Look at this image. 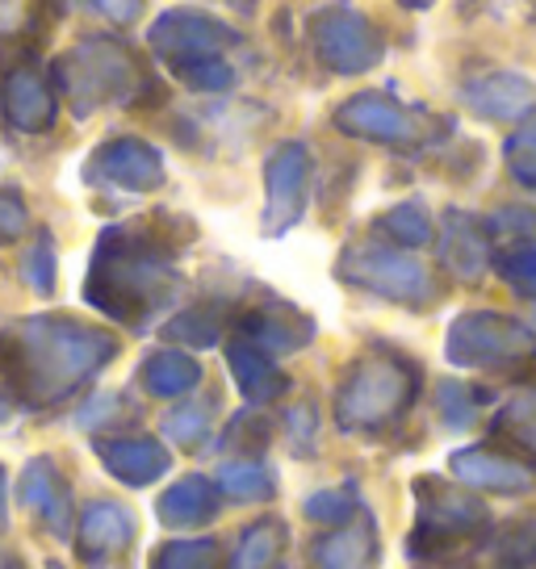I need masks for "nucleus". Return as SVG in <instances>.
Wrapping results in <instances>:
<instances>
[{
	"mask_svg": "<svg viewBox=\"0 0 536 569\" xmlns=\"http://www.w3.org/2000/svg\"><path fill=\"white\" fill-rule=\"evenodd\" d=\"M109 356H113V339L72 319H30L0 339L9 386L34 407L68 398Z\"/></svg>",
	"mask_w": 536,
	"mask_h": 569,
	"instance_id": "1",
	"label": "nucleus"
},
{
	"mask_svg": "<svg viewBox=\"0 0 536 569\" xmlns=\"http://www.w3.org/2000/svg\"><path fill=\"white\" fill-rule=\"evenodd\" d=\"M172 284H177V277L168 268V251L151 231L118 227L101 239L89 272V298L106 315L139 322L143 315L168 302Z\"/></svg>",
	"mask_w": 536,
	"mask_h": 569,
	"instance_id": "2",
	"label": "nucleus"
},
{
	"mask_svg": "<svg viewBox=\"0 0 536 569\" xmlns=\"http://www.w3.org/2000/svg\"><path fill=\"white\" fill-rule=\"evenodd\" d=\"M415 398V373L403 360L369 356L357 369H348L336 398V419L344 431H374L394 423Z\"/></svg>",
	"mask_w": 536,
	"mask_h": 569,
	"instance_id": "3",
	"label": "nucleus"
},
{
	"mask_svg": "<svg viewBox=\"0 0 536 569\" xmlns=\"http://www.w3.org/2000/svg\"><path fill=\"white\" fill-rule=\"evenodd\" d=\"M486 523H490V511H486L483 498L461 495V490L445 486L440 478L415 481L411 549H419V552L448 549V545H457V540H469V536L486 532Z\"/></svg>",
	"mask_w": 536,
	"mask_h": 569,
	"instance_id": "4",
	"label": "nucleus"
},
{
	"mask_svg": "<svg viewBox=\"0 0 536 569\" xmlns=\"http://www.w3.org/2000/svg\"><path fill=\"white\" fill-rule=\"evenodd\" d=\"M536 352L533 336L503 315H465L448 331V360L465 369H519Z\"/></svg>",
	"mask_w": 536,
	"mask_h": 569,
	"instance_id": "5",
	"label": "nucleus"
},
{
	"mask_svg": "<svg viewBox=\"0 0 536 569\" xmlns=\"http://www.w3.org/2000/svg\"><path fill=\"white\" fill-rule=\"evenodd\" d=\"M344 277H353L357 284H369V289L386 293L394 302H428L431 298V277L424 272V264L386 248L348 251Z\"/></svg>",
	"mask_w": 536,
	"mask_h": 569,
	"instance_id": "6",
	"label": "nucleus"
},
{
	"mask_svg": "<svg viewBox=\"0 0 536 569\" xmlns=\"http://www.w3.org/2000/svg\"><path fill=\"white\" fill-rule=\"evenodd\" d=\"M18 502L30 511V516L42 523V532L51 536H68L72 532V486L68 478L59 473V465L47 461V457H38L21 469L18 478Z\"/></svg>",
	"mask_w": 536,
	"mask_h": 569,
	"instance_id": "7",
	"label": "nucleus"
},
{
	"mask_svg": "<svg viewBox=\"0 0 536 569\" xmlns=\"http://www.w3.org/2000/svg\"><path fill=\"white\" fill-rule=\"evenodd\" d=\"M76 528H80L76 532V549L97 569L118 561L135 545V516L126 507H118V502H89Z\"/></svg>",
	"mask_w": 536,
	"mask_h": 569,
	"instance_id": "8",
	"label": "nucleus"
},
{
	"mask_svg": "<svg viewBox=\"0 0 536 569\" xmlns=\"http://www.w3.org/2000/svg\"><path fill=\"white\" fill-rule=\"evenodd\" d=\"M306 180H310V160L302 147H281L268 160V231H286L298 222L306 206Z\"/></svg>",
	"mask_w": 536,
	"mask_h": 569,
	"instance_id": "9",
	"label": "nucleus"
},
{
	"mask_svg": "<svg viewBox=\"0 0 536 569\" xmlns=\"http://www.w3.org/2000/svg\"><path fill=\"white\" fill-rule=\"evenodd\" d=\"M448 469L453 478H461L465 486L474 490H490V495H524L533 490L536 473L524 461H512V457H499L490 448H461L448 457Z\"/></svg>",
	"mask_w": 536,
	"mask_h": 569,
	"instance_id": "10",
	"label": "nucleus"
},
{
	"mask_svg": "<svg viewBox=\"0 0 536 569\" xmlns=\"http://www.w3.org/2000/svg\"><path fill=\"white\" fill-rule=\"evenodd\" d=\"M315 561L322 569H374L377 566V528L357 507V516L336 523L315 540Z\"/></svg>",
	"mask_w": 536,
	"mask_h": 569,
	"instance_id": "11",
	"label": "nucleus"
},
{
	"mask_svg": "<svg viewBox=\"0 0 536 569\" xmlns=\"http://www.w3.org/2000/svg\"><path fill=\"white\" fill-rule=\"evenodd\" d=\"M92 177H106L122 189H156L163 177L160 156L135 139L109 142L92 156Z\"/></svg>",
	"mask_w": 536,
	"mask_h": 569,
	"instance_id": "12",
	"label": "nucleus"
},
{
	"mask_svg": "<svg viewBox=\"0 0 536 569\" xmlns=\"http://www.w3.org/2000/svg\"><path fill=\"white\" fill-rule=\"evenodd\" d=\"M106 469L126 486H147L168 473V452L147 436H122V440H101L97 445Z\"/></svg>",
	"mask_w": 536,
	"mask_h": 569,
	"instance_id": "13",
	"label": "nucleus"
},
{
	"mask_svg": "<svg viewBox=\"0 0 536 569\" xmlns=\"http://www.w3.org/2000/svg\"><path fill=\"white\" fill-rule=\"evenodd\" d=\"M218 516V486L210 478H180L160 495V519L168 528H206Z\"/></svg>",
	"mask_w": 536,
	"mask_h": 569,
	"instance_id": "14",
	"label": "nucleus"
},
{
	"mask_svg": "<svg viewBox=\"0 0 536 569\" xmlns=\"http://www.w3.org/2000/svg\"><path fill=\"white\" fill-rule=\"evenodd\" d=\"M340 126L344 130H353V134H365V139H377V142L415 139L411 118H407L398 106H390V101H381V97L348 101V109L340 113Z\"/></svg>",
	"mask_w": 536,
	"mask_h": 569,
	"instance_id": "15",
	"label": "nucleus"
},
{
	"mask_svg": "<svg viewBox=\"0 0 536 569\" xmlns=\"http://www.w3.org/2000/svg\"><path fill=\"white\" fill-rule=\"evenodd\" d=\"M231 373L251 402H268L286 390V377L277 373V365L256 343H231Z\"/></svg>",
	"mask_w": 536,
	"mask_h": 569,
	"instance_id": "16",
	"label": "nucleus"
},
{
	"mask_svg": "<svg viewBox=\"0 0 536 569\" xmlns=\"http://www.w3.org/2000/svg\"><path fill=\"white\" fill-rule=\"evenodd\" d=\"M281 552H286V523L281 519H260L239 536L231 569H277Z\"/></svg>",
	"mask_w": 536,
	"mask_h": 569,
	"instance_id": "17",
	"label": "nucleus"
},
{
	"mask_svg": "<svg viewBox=\"0 0 536 569\" xmlns=\"http://www.w3.org/2000/svg\"><path fill=\"white\" fill-rule=\"evenodd\" d=\"M218 490L235 502H265V498L277 495V478H272V469L265 461H231L218 469Z\"/></svg>",
	"mask_w": 536,
	"mask_h": 569,
	"instance_id": "18",
	"label": "nucleus"
},
{
	"mask_svg": "<svg viewBox=\"0 0 536 569\" xmlns=\"http://www.w3.org/2000/svg\"><path fill=\"white\" fill-rule=\"evenodd\" d=\"M143 381L151 393L177 398V393L193 390L197 381H201V369H197V360H189L185 352H156L151 360H147Z\"/></svg>",
	"mask_w": 536,
	"mask_h": 569,
	"instance_id": "19",
	"label": "nucleus"
},
{
	"mask_svg": "<svg viewBox=\"0 0 536 569\" xmlns=\"http://www.w3.org/2000/svg\"><path fill=\"white\" fill-rule=\"evenodd\" d=\"M445 256H448V264L457 268L461 277H478V268L486 264V243L478 239V227H474L469 218H461V213L448 222Z\"/></svg>",
	"mask_w": 536,
	"mask_h": 569,
	"instance_id": "20",
	"label": "nucleus"
},
{
	"mask_svg": "<svg viewBox=\"0 0 536 569\" xmlns=\"http://www.w3.org/2000/svg\"><path fill=\"white\" fill-rule=\"evenodd\" d=\"M147 569H218V549L215 540H168L151 552Z\"/></svg>",
	"mask_w": 536,
	"mask_h": 569,
	"instance_id": "21",
	"label": "nucleus"
},
{
	"mask_svg": "<svg viewBox=\"0 0 536 569\" xmlns=\"http://www.w3.org/2000/svg\"><path fill=\"white\" fill-rule=\"evenodd\" d=\"M9 113H13L18 126H26V130H42V126L51 122V97H47V89H42L38 80L18 76L13 89H9Z\"/></svg>",
	"mask_w": 536,
	"mask_h": 569,
	"instance_id": "22",
	"label": "nucleus"
},
{
	"mask_svg": "<svg viewBox=\"0 0 536 569\" xmlns=\"http://www.w3.org/2000/svg\"><path fill=\"white\" fill-rule=\"evenodd\" d=\"M248 331L256 343H268V348H302L306 339H310V322H294L289 327V310H265V315H251L248 319Z\"/></svg>",
	"mask_w": 536,
	"mask_h": 569,
	"instance_id": "23",
	"label": "nucleus"
},
{
	"mask_svg": "<svg viewBox=\"0 0 536 569\" xmlns=\"http://www.w3.org/2000/svg\"><path fill=\"white\" fill-rule=\"evenodd\" d=\"M495 431L516 448H524L528 457H536V393H528V398H519V402L503 410L495 419Z\"/></svg>",
	"mask_w": 536,
	"mask_h": 569,
	"instance_id": "24",
	"label": "nucleus"
},
{
	"mask_svg": "<svg viewBox=\"0 0 536 569\" xmlns=\"http://www.w3.org/2000/svg\"><path fill=\"white\" fill-rule=\"evenodd\" d=\"M163 431L185 448L201 445L206 431H210V407H206V402H189V407L172 410V415L163 419Z\"/></svg>",
	"mask_w": 536,
	"mask_h": 569,
	"instance_id": "25",
	"label": "nucleus"
},
{
	"mask_svg": "<svg viewBox=\"0 0 536 569\" xmlns=\"http://www.w3.org/2000/svg\"><path fill=\"white\" fill-rule=\"evenodd\" d=\"M302 511H306V519H315V523H322V528H336V523L357 516V498L340 495V490H319V495L306 498Z\"/></svg>",
	"mask_w": 536,
	"mask_h": 569,
	"instance_id": "26",
	"label": "nucleus"
},
{
	"mask_svg": "<svg viewBox=\"0 0 536 569\" xmlns=\"http://www.w3.org/2000/svg\"><path fill=\"white\" fill-rule=\"evenodd\" d=\"M386 231H390L394 243H407V248H415V243H428V213L419 210V206H398V210L386 213V222H381Z\"/></svg>",
	"mask_w": 536,
	"mask_h": 569,
	"instance_id": "27",
	"label": "nucleus"
},
{
	"mask_svg": "<svg viewBox=\"0 0 536 569\" xmlns=\"http://www.w3.org/2000/svg\"><path fill=\"white\" fill-rule=\"evenodd\" d=\"M503 277L516 284L519 293H528V298H536V248L533 243H524V248H516L507 260H503Z\"/></svg>",
	"mask_w": 536,
	"mask_h": 569,
	"instance_id": "28",
	"label": "nucleus"
},
{
	"mask_svg": "<svg viewBox=\"0 0 536 569\" xmlns=\"http://www.w3.org/2000/svg\"><path fill=\"white\" fill-rule=\"evenodd\" d=\"M168 331H172L177 339H189V343H215L218 319L215 315H206V310H189V315H180Z\"/></svg>",
	"mask_w": 536,
	"mask_h": 569,
	"instance_id": "29",
	"label": "nucleus"
},
{
	"mask_svg": "<svg viewBox=\"0 0 536 569\" xmlns=\"http://www.w3.org/2000/svg\"><path fill=\"white\" fill-rule=\"evenodd\" d=\"M512 168H516L519 180L536 184V118L524 126L516 134V142H512Z\"/></svg>",
	"mask_w": 536,
	"mask_h": 569,
	"instance_id": "30",
	"label": "nucleus"
},
{
	"mask_svg": "<svg viewBox=\"0 0 536 569\" xmlns=\"http://www.w3.org/2000/svg\"><path fill=\"white\" fill-rule=\"evenodd\" d=\"M21 222H26L21 201L9 193H0V243H13V239L21 234Z\"/></svg>",
	"mask_w": 536,
	"mask_h": 569,
	"instance_id": "31",
	"label": "nucleus"
},
{
	"mask_svg": "<svg viewBox=\"0 0 536 569\" xmlns=\"http://www.w3.org/2000/svg\"><path fill=\"white\" fill-rule=\"evenodd\" d=\"M135 4H139V0H101V9H106V13H113V18H118V13H122V18H130V13H135Z\"/></svg>",
	"mask_w": 536,
	"mask_h": 569,
	"instance_id": "32",
	"label": "nucleus"
},
{
	"mask_svg": "<svg viewBox=\"0 0 536 569\" xmlns=\"http://www.w3.org/2000/svg\"><path fill=\"white\" fill-rule=\"evenodd\" d=\"M9 523V478H4V469H0V528Z\"/></svg>",
	"mask_w": 536,
	"mask_h": 569,
	"instance_id": "33",
	"label": "nucleus"
},
{
	"mask_svg": "<svg viewBox=\"0 0 536 569\" xmlns=\"http://www.w3.org/2000/svg\"><path fill=\"white\" fill-rule=\"evenodd\" d=\"M0 569H21V561L18 557H4V552H0Z\"/></svg>",
	"mask_w": 536,
	"mask_h": 569,
	"instance_id": "34",
	"label": "nucleus"
},
{
	"mask_svg": "<svg viewBox=\"0 0 536 569\" xmlns=\"http://www.w3.org/2000/svg\"><path fill=\"white\" fill-rule=\"evenodd\" d=\"M47 569H59V566H47Z\"/></svg>",
	"mask_w": 536,
	"mask_h": 569,
	"instance_id": "35",
	"label": "nucleus"
}]
</instances>
